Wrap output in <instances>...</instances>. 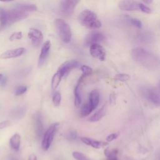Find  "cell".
<instances>
[{
    "label": "cell",
    "instance_id": "obj_2",
    "mask_svg": "<svg viewBox=\"0 0 160 160\" xmlns=\"http://www.w3.org/2000/svg\"><path fill=\"white\" fill-rule=\"evenodd\" d=\"M78 20L82 26L89 29H99L102 25L97 15L93 11L88 9L82 11L79 14Z\"/></svg>",
    "mask_w": 160,
    "mask_h": 160
},
{
    "label": "cell",
    "instance_id": "obj_6",
    "mask_svg": "<svg viewBox=\"0 0 160 160\" xmlns=\"http://www.w3.org/2000/svg\"><path fill=\"white\" fill-rule=\"evenodd\" d=\"M105 36L104 34L98 31H93L90 32L85 39V44L91 46L92 44H99L104 40Z\"/></svg>",
    "mask_w": 160,
    "mask_h": 160
},
{
    "label": "cell",
    "instance_id": "obj_26",
    "mask_svg": "<svg viewBox=\"0 0 160 160\" xmlns=\"http://www.w3.org/2000/svg\"><path fill=\"white\" fill-rule=\"evenodd\" d=\"M61 96L60 92L58 91L55 92L52 96V102L54 106H59L61 104Z\"/></svg>",
    "mask_w": 160,
    "mask_h": 160
},
{
    "label": "cell",
    "instance_id": "obj_9",
    "mask_svg": "<svg viewBox=\"0 0 160 160\" xmlns=\"http://www.w3.org/2000/svg\"><path fill=\"white\" fill-rule=\"evenodd\" d=\"M32 44L35 46H39L42 41L43 35L41 31L36 28H31L28 34Z\"/></svg>",
    "mask_w": 160,
    "mask_h": 160
},
{
    "label": "cell",
    "instance_id": "obj_34",
    "mask_svg": "<svg viewBox=\"0 0 160 160\" xmlns=\"http://www.w3.org/2000/svg\"><path fill=\"white\" fill-rule=\"evenodd\" d=\"M11 122L9 120H6L3 121L2 122H0V129H2L10 125Z\"/></svg>",
    "mask_w": 160,
    "mask_h": 160
},
{
    "label": "cell",
    "instance_id": "obj_14",
    "mask_svg": "<svg viewBox=\"0 0 160 160\" xmlns=\"http://www.w3.org/2000/svg\"><path fill=\"white\" fill-rule=\"evenodd\" d=\"M25 52L24 48H18L12 49L8 50L0 55L1 59H10L14 58L21 56Z\"/></svg>",
    "mask_w": 160,
    "mask_h": 160
},
{
    "label": "cell",
    "instance_id": "obj_8",
    "mask_svg": "<svg viewBox=\"0 0 160 160\" xmlns=\"http://www.w3.org/2000/svg\"><path fill=\"white\" fill-rule=\"evenodd\" d=\"M89 52L91 55L101 61H104L106 58V52L104 48L99 44H92L90 46Z\"/></svg>",
    "mask_w": 160,
    "mask_h": 160
},
{
    "label": "cell",
    "instance_id": "obj_11",
    "mask_svg": "<svg viewBox=\"0 0 160 160\" xmlns=\"http://www.w3.org/2000/svg\"><path fill=\"white\" fill-rule=\"evenodd\" d=\"M99 102V93L96 89H93L91 91L89 95L88 102L86 103L90 111L92 112L97 107Z\"/></svg>",
    "mask_w": 160,
    "mask_h": 160
},
{
    "label": "cell",
    "instance_id": "obj_32",
    "mask_svg": "<svg viewBox=\"0 0 160 160\" xmlns=\"http://www.w3.org/2000/svg\"><path fill=\"white\" fill-rule=\"evenodd\" d=\"M119 135V132H114V133H112V134H110L109 135H108L107 137H106V141L107 142H111V141H112L113 140L116 139Z\"/></svg>",
    "mask_w": 160,
    "mask_h": 160
},
{
    "label": "cell",
    "instance_id": "obj_19",
    "mask_svg": "<svg viewBox=\"0 0 160 160\" xmlns=\"http://www.w3.org/2000/svg\"><path fill=\"white\" fill-rule=\"evenodd\" d=\"M9 144L11 147L16 150L18 151L19 149L20 144H21V136L18 133H15L14 135L11 136L9 140Z\"/></svg>",
    "mask_w": 160,
    "mask_h": 160
},
{
    "label": "cell",
    "instance_id": "obj_10",
    "mask_svg": "<svg viewBox=\"0 0 160 160\" xmlns=\"http://www.w3.org/2000/svg\"><path fill=\"white\" fill-rule=\"evenodd\" d=\"M81 66V65L80 64V62L79 61H78L77 60H74V59L69 60V61H65L64 62H63L59 67L58 71L61 72L63 74V76H64V74H67L71 69L77 68L78 67H80Z\"/></svg>",
    "mask_w": 160,
    "mask_h": 160
},
{
    "label": "cell",
    "instance_id": "obj_33",
    "mask_svg": "<svg viewBox=\"0 0 160 160\" xmlns=\"http://www.w3.org/2000/svg\"><path fill=\"white\" fill-rule=\"evenodd\" d=\"M130 22L132 25H134V26H136L138 28H141L142 27V23H141V21L138 19L132 18L130 19Z\"/></svg>",
    "mask_w": 160,
    "mask_h": 160
},
{
    "label": "cell",
    "instance_id": "obj_18",
    "mask_svg": "<svg viewBox=\"0 0 160 160\" xmlns=\"http://www.w3.org/2000/svg\"><path fill=\"white\" fill-rule=\"evenodd\" d=\"M14 8L24 12H33V11H36L38 9V8L35 4L27 3V2L18 3L14 6Z\"/></svg>",
    "mask_w": 160,
    "mask_h": 160
},
{
    "label": "cell",
    "instance_id": "obj_23",
    "mask_svg": "<svg viewBox=\"0 0 160 160\" xmlns=\"http://www.w3.org/2000/svg\"><path fill=\"white\" fill-rule=\"evenodd\" d=\"M63 76V74L59 71H57V72L53 75L51 79V87L53 89H56L58 87Z\"/></svg>",
    "mask_w": 160,
    "mask_h": 160
},
{
    "label": "cell",
    "instance_id": "obj_36",
    "mask_svg": "<svg viewBox=\"0 0 160 160\" xmlns=\"http://www.w3.org/2000/svg\"><path fill=\"white\" fill-rule=\"evenodd\" d=\"M69 136H70V137L71 138H73V139H76L77 138V136H78V135H77L76 132H71Z\"/></svg>",
    "mask_w": 160,
    "mask_h": 160
},
{
    "label": "cell",
    "instance_id": "obj_15",
    "mask_svg": "<svg viewBox=\"0 0 160 160\" xmlns=\"http://www.w3.org/2000/svg\"><path fill=\"white\" fill-rule=\"evenodd\" d=\"M145 94L147 98L156 106L159 105V93L158 89L150 88L146 89Z\"/></svg>",
    "mask_w": 160,
    "mask_h": 160
},
{
    "label": "cell",
    "instance_id": "obj_39",
    "mask_svg": "<svg viewBox=\"0 0 160 160\" xmlns=\"http://www.w3.org/2000/svg\"><path fill=\"white\" fill-rule=\"evenodd\" d=\"M144 2L145 3H151L152 2V1H144Z\"/></svg>",
    "mask_w": 160,
    "mask_h": 160
},
{
    "label": "cell",
    "instance_id": "obj_13",
    "mask_svg": "<svg viewBox=\"0 0 160 160\" xmlns=\"http://www.w3.org/2000/svg\"><path fill=\"white\" fill-rule=\"evenodd\" d=\"M51 49V42L46 41L42 45L38 59V66L41 67L45 62Z\"/></svg>",
    "mask_w": 160,
    "mask_h": 160
},
{
    "label": "cell",
    "instance_id": "obj_16",
    "mask_svg": "<svg viewBox=\"0 0 160 160\" xmlns=\"http://www.w3.org/2000/svg\"><path fill=\"white\" fill-rule=\"evenodd\" d=\"M81 141L86 145L91 146L94 148L96 149H100L102 148H104L108 146V142L104 141H100L92 139L91 138H86V137H81Z\"/></svg>",
    "mask_w": 160,
    "mask_h": 160
},
{
    "label": "cell",
    "instance_id": "obj_20",
    "mask_svg": "<svg viewBox=\"0 0 160 160\" xmlns=\"http://www.w3.org/2000/svg\"><path fill=\"white\" fill-rule=\"evenodd\" d=\"M105 113H106V106L104 105L101 109L98 110L93 115H92L89 118V121L91 122L98 121L104 116Z\"/></svg>",
    "mask_w": 160,
    "mask_h": 160
},
{
    "label": "cell",
    "instance_id": "obj_35",
    "mask_svg": "<svg viewBox=\"0 0 160 160\" xmlns=\"http://www.w3.org/2000/svg\"><path fill=\"white\" fill-rule=\"evenodd\" d=\"M6 82H7V78H6V77L3 76V77L2 78V79L0 81V85L2 86H4L6 84Z\"/></svg>",
    "mask_w": 160,
    "mask_h": 160
},
{
    "label": "cell",
    "instance_id": "obj_21",
    "mask_svg": "<svg viewBox=\"0 0 160 160\" xmlns=\"http://www.w3.org/2000/svg\"><path fill=\"white\" fill-rule=\"evenodd\" d=\"M74 105L79 108L81 103V82H78L76 84L74 91Z\"/></svg>",
    "mask_w": 160,
    "mask_h": 160
},
{
    "label": "cell",
    "instance_id": "obj_29",
    "mask_svg": "<svg viewBox=\"0 0 160 160\" xmlns=\"http://www.w3.org/2000/svg\"><path fill=\"white\" fill-rule=\"evenodd\" d=\"M114 78L116 80L121 81H125L128 80L130 78V76L128 74H124V73H120L115 75Z\"/></svg>",
    "mask_w": 160,
    "mask_h": 160
},
{
    "label": "cell",
    "instance_id": "obj_4",
    "mask_svg": "<svg viewBox=\"0 0 160 160\" xmlns=\"http://www.w3.org/2000/svg\"><path fill=\"white\" fill-rule=\"evenodd\" d=\"M58 127L59 123H53L46 131L42 141V148L44 151H47L49 148Z\"/></svg>",
    "mask_w": 160,
    "mask_h": 160
},
{
    "label": "cell",
    "instance_id": "obj_28",
    "mask_svg": "<svg viewBox=\"0 0 160 160\" xmlns=\"http://www.w3.org/2000/svg\"><path fill=\"white\" fill-rule=\"evenodd\" d=\"M27 86H19L15 89L14 94L16 96H20L23 94L27 91Z\"/></svg>",
    "mask_w": 160,
    "mask_h": 160
},
{
    "label": "cell",
    "instance_id": "obj_24",
    "mask_svg": "<svg viewBox=\"0 0 160 160\" xmlns=\"http://www.w3.org/2000/svg\"><path fill=\"white\" fill-rule=\"evenodd\" d=\"M80 69L82 71V75L80 77L78 82H82V81L87 76H88L89 75H90L92 72V69L91 68H90L89 66H86V65H81L80 66Z\"/></svg>",
    "mask_w": 160,
    "mask_h": 160
},
{
    "label": "cell",
    "instance_id": "obj_40",
    "mask_svg": "<svg viewBox=\"0 0 160 160\" xmlns=\"http://www.w3.org/2000/svg\"><path fill=\"white\" fill-rule=\"evenodd\" d=\"M2 77H3V75H2V74H0V81H1V79H2Z\"/></svg>",
    "mask_w": 160,
    "mask_h": 160
},
{
    "label": "cell",
    "instance_id": "obj_12",
    "mask_svg": "<svg viewBox=\"0 0 160 160\" xmlns=\"http://www.w3.org/2000/svg\"><path fill=\"white\" fill-rule=\"evenodd\" d=\"M139 2L135 1H121L118 2V7L122 11H136L139 10Z\"/></svg>",
    "mask_w": 160,
    "mask_h": 160
},
{
    "label": "cell",
    "instance_id": "obj_27",
    "mask_svg": "<svg viewBox=\"0 0 160 160\" xmlns=\"http://www.w3.org/2000/svg\"><path fill=\"white\" fill-rule=\"evenodd\" d=\"M72 156L76 160H89L84 154L79 151H74L72 152Z\"/></svg>",
    "mask_w": 160,
    "mask_h": 160
},
{
    "label": "cell",
    "instance_id": "obj_5",
    "mask_svg": "<svg viewBox=\"0 0 160 160\" xmlns=\"http://www.w3.org/2000/svg\"><path fill=\"white\" fill-rule=\"evenodd\" d=\"M79 1L76 0H64L60 2V10L64 15L70 16L76 8Z\"/></svg>",
    "mask_w": 160,
    "mask_h": 160
},
{
    "label": "cell",
    "instance_id": "obj_30",
    "mask_svg": "<svg viewBox=\"0 0 160 160\" xmlns=\"http://www.w3.org/2000/svg\"><path fill=\"white\" fill-rule=\"evenodd\" d=\"M139 10L147 14H149L151 12V9L142 2H139Z\"/></svg>",
    "mask_w": 160,
    "mask_h": 160
},
{
    "label": "cell",
    "instance_id": "obj_25",
    "mask_svg": "<svg viewBox=\"0 0 160 160\" xmlns=\"http://www.w3.org/2000/svg\"><path fill=\"white\" fill-rule=\"evenodd\" d=\"M7 24H8L7 11L0 6V27H4Z\"/></svg>",
    "mask_w": 160,
    "mask_h": 160
},
{
    "label": "cell",
    "instance_id": "obj_41",
    "mask_svg": "<svg viewBox=\"0 0 160 160\" xmlns=\"http://www.w3.org/2000/svg\"><path fill=\"white\" fill-rule=\"evenodd\" d=\"M11 160H19V159H16V158H11Z\"/></svg>",
    "mask_w": 160,
    "mask_h": 160
},
{
    "label": "cell",
    "instance_id": "obj_37",
    "mask_svg": "<svg viewBox=\"0 0 160 160\" xmlns=\"http://www.w3.org/2000/svg\"><path fill=\"white\" fill-rule=\"evenodd\" d=\"M28 160H37V157L34 154H31L29 156Z\"/></svg>",
    "mask_w": 160,
    "mask_h": 160
},
{
    "label": "cell",
    "instance_id": "obj_22",
    "mask_svg": "<svg viewBox=\"0 0 160 160\" xmlns=\"http://www.w3.org/2000/svg\"><path fill=\"white\" fill-rule=\"evenodd\" d=\"M26 108L24 106H19L12 110L11 115V117L15 119H19L21 118L22 116H24L26 113Z\"/></svg>",
    "mask_w": 160,
    "mask_h": 160
},
{
    "label": "cell",
    "instance_id": "obj_31",
    "mask_svg": "<svg viewBox=\"0 0 160 160\" xmlns=\"http://www.w3.org/2000/svg\"><path fill=\"white\" fill-rule=\"evenodd\" d=\"M22 38V32H15L12 33L9 39L11 41H14V40H18V39H21Z\"/></svg>",
    "mask_w": 160,
    "mask_h": 160
},
{
    "label": "cell",
    "instance_id": "obj_1",
    "mask_svg": "<svg viewBox=\"0 0 160 160\" xmlns=\"http://www.w3.org/2000/svg\"><path fill=\"white\" fill-rule=\"evenodd\" d=\"M131 57L138 63L148 69L154 70L159 66L158 58L142 48H134L131 51Z\"/></svg>",
    "mask_w": 160,
    "mask_h": 160
},
{
    "label": "cell",
    "instance_id": "obj_7",
    "mask_svg": "<svg viewBox=\"0 0 160 160\" xmlns=\"http://www.w3.org/2000/svg\"><path fill=\"white\" fill-rule=\"evenodd\" d=\"M8 23L19 21L26 18L28 16V12H24L15 8L7 11Z\"/></svg>",
    "mask_w": 160,
    "mask_h": 160
},
{
    "label": "cell",
    "instance_id": "obj_3",
    "mask_svg": "<svg viewBox=\"0 0 160 160\" xmlns=\"http://www.w3.org/2000/svg\"><path fill=\"white\" fill-rule=\"evenodd\" d=\"M55 26L61 39L65 43H68L71 39L72 33L68 24L61 19L55 20Z\"/></svg>",
    "mask_w": 160,
    "mask_h": 160
},
{
    "label": "cell",
    "instance_id": "obj_38",
    "mask_svg": "<svg viewBox=\"0 0 160 160\" xmlns=\"http://www.w3.org/2000/svg\"><path fill=\"white\" fill-rule=\"evenodd\" d=\"M108 160H118L117 156H112L108 158Z\"/></svg>",
    "mask_w": 160,
    "mask_h": 160
},
{
    "label": "cell",
    "instance_id": "obj_17",
    "mask_svg": "<svg viewBox=\"0 0 160 160\" xmlns=\"http://www.w3.org/2000/svg\"><path fill=\"white\" fill-rule=\"evenodd\" d=\"M33 122L34 126V129L36 134L41 136L43 133V124L42 121V117L39 112L36 113L33 116Z\"/></svg>",
    "mask_w": 160,
    "mask_h": 160
}]
</instances>
